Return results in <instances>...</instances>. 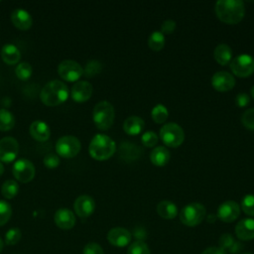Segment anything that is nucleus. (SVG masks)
Wrapping results in <instances>:
<instances>
[{
  "mask_svg": "<svg viewBox=\"0 0 254 254\" xmlns=\"http://www.w3.org/2000/svg\"><path fill=\"white\" fill-rule=\"evenodd\" d=\"M243 248V244L240 241H234V243L231 245V247L228 249L230 254H237L240 252V250Z\"/></svg>",
  "mask_w": 254,
  "mask_h": 254,
  "instance_id": "obj_45",
  "label": "nucleus"
},
{
  "mask_svg": "<svg viewBox=\"0 0 254 254\" xmlns=\"http://www.w3.org/2000/svg\"><path fill=\"white\" fill-rule=\"evenodd\" d=\"M54 220L56 225L61 229H70L75 224V216L68 208H60L56 211Z\"/></svg>",
  "mask_w": 254,
  "mask_h": 254,
  "instance_id": "obj_18",
  "label": "nucleus"
},
{
  "mask_svg": "<svg viewBox=\"0 0 254 254\" xmlns=\"http://www.w3.org/2000/svg\"><path fill=\"white\" fill-rule=\"evenodd\" d=\"M60 157L54 153H49L44 158V165L48 169H56L60 166Z\"/></svg>",
  "mask_w": 254,
  "mask_h": 254,
  "instance_id": "obj_39",
  "label": "nucleus"
},
{
  "mask_svg": "<svg viewBox=\"0 0 254 254\" xmlns=\"http://www.w3.org/2000/svg\"><path fill=\"white\" fill-rule=\"evenodd\" d=\"M234 241L235 240L230 233H223L219 237V247L224 251L228 250L231 247V245L234 243Z\"/></svg>",
  "mask_w": 254,
  "mask_h": 254,
  "instance_id": "obj_40",
  "label": "nucleus"
},
{
  "mask_svg": "<svg viewBox=\"0 0 254 254\" xmlns=\"http://www.w3.org/2000/svg\"><path fill=\"white\" fill-rule=\"evenodd\" d=\"M80 149V141L72 135L63 136L56 143V151L58 156L64 159H71L75 157L79 153Z\"/></svg>",
  "mask_w": 254,
  "mask_h": 254,
  "instance_id": "obj_7",
  "label": "nucleus"
},
{
  "mask_svg": "<svg viewBox=\"0 0 254 254\" xmlns=\"http://www.w3.org/2000/svg\"><path fill=\"white\" fill-rule=\"evenodd\" d=\"M2 248H3V241H2V239H1V237H0V252H1Z\"/></svg>",
  "mask_w": 254,
  "mask_h": 254,
  "instance_id": "obj_48",
  "label": "nucleus"
},
{
  "mask_svg": "<svg viewBox=\"0 0 254 254\" xmlns=\"http://www.w3.org/2000/svg\"><path fill=\"white\" fill-rule=\"evenodd\" d=\"M15 125L14 115L7 109H0V131L6 132L11 130Z\"/></svg>",
  "mask_w": 254,
  "mask_h": 254,
  "instance_id": "obj_28",
  "label": "nucleus"
},
{
  "mask_svg": "<svg viewBox=\"0 0 254 254\" xmlns=\"http://www.w3.org/2000/svg\"><path fill=\"white\" fill-rule=\"evenodd\" d=\"M82 254H104V252L99 244L95 242H89L84 246Z\"/></svg>",
  "mask_w": 254,
  "mask_h": 254,
  "instance_id": "obj_41",
  "label": "nucleus"
},
{
  "mask_svg": "<svg viewBox=\"0 0 254 254\" xmlns=\"http://www.w3.org/2000/svg\"><path fill=\"white\" fill-rule=\"evenodd\" d=\"M22 237V232L19 228L13 227L10 228L5 234V243L7 245H15L17 244Z\"/></svg>",
  "mask_w": 254,
  "mask_h": 254,
  "instance_id": "obj_34",
  "label": "nucleus"
},
{
  "mask_svg": "<svg viewBox=\"0 0 254 254\" xmlns=\"http://www.w3.org/2000/svg\"><path fill=\"white\" fill-rule=\"evenodd\" d=\"M127 254H151V252L148 245L144 241L137 240L130 244Z\"/></svg>",
  "mask_w": 254,
  "mask_h": 254,
  "instance_id": "obj_32",
  "label": "nucleus"
},
{
  "mask_svg": "<svg viewBox=\"0 0 254 254\" xmlns=\"http://www.w3.org/2000/svg\"><path fill=\"white\" fill-rule=\"evenodd\" d=\"M16 76L21 80H28L33 73V67L28 62H22L18 64L15 69Z\"/></svg>",
  "mask_w": 254,
  "mask_h": 254,
  "instance_id": "obj_31",
  "label": "nucleus"
},
{
  "mask_svg": "<svg viewBox=\"0 0 254 254\" xmlns=\"http://www.w3.org/2000/svg\"><path fill=\"white\" fill-rule=\"evenodd\" d=\"M101 70V64L98 61H90L86 64L85 68L83 69V74L85 76H93L100 72Z\"/></svg>",
  "mask_w": 254,
  "mask_h": 254,
  "instance_id": "obj_36",
  "label": "nucleus"
},
{
  "mask_svg": "<svg viewBox=\"0 0 254 254\" xmlns=\"http://www.w3.org/2000/svg\"><path fill=\"white\" fill-rule=\"evenodd\" d=\"M212 87L220 92L228 91L235 85V79L232 74L227 71H217L211 77Z\"/></svg>",
  "mask_w": 254,
  "mask_h": 254,
  "instance_id": "obj_14",
  "label": "nucleus"
},
{
  "mask_svg": "<svg viewBox=\"0 0 254 254\" xmlns=\"http://www.w3.org/2000/svg\"><path fill=\"white\" fill-rule=\"evenodd\" d=\"M205 212L203 204L199 202H191L183 207L180 212V220L187 226H196L204 219Z\"/></svg>",
  "mask_w": 254,
  "mask_h": 254,
  "instance_id": "obj_5",
  "label": "nucleus"
},
{
  "mask_svg": "<svg viewBox=\"0 0 254 254\" xmlns=\"http://www.w3.org/2000/svg\"><path fill=\"white\" fill-rule=\"evenodd\" d=\"M11 22L17 29L21 31L29 30L33 25V19L31 14L21 8L15 9L11 14Z\"/></svg>",
  "mask_w": 254,
  "mask_h": 254,
  "instance_id": "obj_17",
  "label": "nucleus"
},
{
  "mask_svg": "<svg viewBox=\"0 0 254 254\" xmlns=\"http://www.w3.org/2000/svg\"><path fill=\"white\" fill-rule=\"evenodd\" d=\"M19 152V143L13 137H4L0 140V162H13Z\"/></svg>",
  "mask_w": 254,
  "mask_h": 254,
  "instance_id": "obj_11",
  "label": "nucleus"
},
{
  "mask_svg": "<svg viewBox=\"0 0 254 254\" xmlns=\"http://www.w3.org/2000/svg\"><path fill=\"white\" fill-rule=\"evenodd\" d=\"M201 254H226L223 249L220 247H208L204 249Z\"/></svg>",
  "mask_w": 254,
  "mask_h": 254,
  "instance_id": "obj_44",
  "label": "nucleus"
},
{
  "mask_svg": "<svg viewBox=\"0 0 254 254\" xmlns=\"http://www.w3.org/2000/svg\"><path fill=\"white\" fill-rule=\"evenodd\" d=\"M116 151L115 142L107 135L96 134L90 141L88 152L92 159L105 161L113 156Z\"/></svg>",
  "mask_w": 254,
  "mask_h": 254,
  "instance_id": "obj_3",
  "label": "nucleus"
},
{
  "mask_svg": "<svg viewBox=\"0 0 254 254\" xmlns=\"http://www.w3.org/2000/svg\"><path fill=\"white\" fill-rule=\"evenodd\" d=\"M249 101H250V97L245 92H240L235 97V102H236L237 106H239V107H244V106L248 105Z\"/></svg>",
  "mask_w": 254,
  "mask_h": 254,
  "instance_id": "obj_43",
  "label": "nucleus"
},
{
  "mask_svg": "<svg viewBox=\"0 0 254 254\" xmlns=\"http://www.w3.org/2000/svg\"><path fill=\"white\" fill-rule=\"evenodd\" d=\"M240 214V206L233 200L222 202L217 208V217L223 222H232Z\"/></svg>",
  "mask_w": 254,
  "mask_h": 254,
  "instance_id": "obj_12",
  "label": "nucleus"
},
{
  "mask_svg": "<svg viewBox=\"0 0 254 254\" xmlns=\"http://www.w3.org/2000/svg\"><path fill=\"white\" fill-rule=\"evenodd\" d=\"M241 208L244 213L254 216V194H246L241 200Z\"/></svg>",
  "mask_w": 254,
  "mask_h": 254,
  "instance_id": "obj_35",
  "label": "nucleus"
},
{
  "mask_svg": "<svg viewBox=\"0 0 254 254\" xmlns=\"http://www.w3.org/2000/svg\"><path fill=\"white\" fill-rule=\"evenodd\" d=\"M114 117H115L114 107L107 100L99 101L93 107L92 119L95 126L99 130H102V131L108 130L113 124Z\"/></svg>",
  "mask_w": 254,
  "mask_h": 254,
  "instance_id": "obj_4",
  "label": "nucleus"
},
{
  "mask_svg": "<svg viewBox=\"0 0 254 254\" xmlns=\"http://www.w3.org/2000/svg\"><path fill=\"white\" fill-rule=\"evenodd\" d=\"M230 69L239 77H247L254 72V58L246 54L237 56L231 60Z\"/></svg>",
  "mask_w": 254,
  "mask_h": 254,
  "instance_id": "obj_8",
  "label": "nucleus"
},
{
  "mask_svg": "<svg viewBox=\"0 0 254 254\" xmlns=\"http://www.w3.org/2000/svg\"><path fill=\"white\" fill-rule=\"evenodd\" d=\"M29 133L33 139L39 142H45L50 138L51 130L49 125L42 120H35L31 123Z\"/></svg>",
  "mask_w": 254,
  "mask_h": 254,
  "instance_id": "obj_19",
  "label": "nucleus"
},
{
  "mask_svg": "<svg viewBox=\"0 0 254 254\" xmlns=\"http://www.w3.org/2000/svg\"><path fill=\"white\" fill-rule=\"evenodd\" d=\"M4 166H3V164L0 162V177L3 175V173H4Z\"/></svg>",
  "mask_w": 254,
  "mask_h": 254,
  "instance_id": "obj_46",
  "label": "nucleus"
},
{
  "mask_svg": "<svg viewBox=\"0 0 254 254\" xmlns=\"http://www.w3.org/2000/svg\"><path fill=\"white\" fill-rule=\"evenodd\" d=\"M176 29V22L174 20H166L161 26L162 34H172Z\"/></svg>",
  "mask_w": 254,
  "mask_h": 254,
  "instance_id": "obj_42",
  "label": "nucleus"
},
{
  "mask_svg": "<svg viewBox=\"0 0 254 254\" xmlns=\"http://www.w3.org/2000/svg\"><path fill=\"white\" fill-rule=\"evenodd\" d=\"M151 116H152V119L154 120V122L161 124L167 120V118L169 116V112H168V109L166 106H164L163 104H157L156 106L153 107Z\"/></svg>",
  "mask_w": 254,
  "mask_h": 254,
  "instance_id": "obj_30",
  "label": "nucleus"
},
{
  "mask_svg": "<svg viewBox=\"0 0 254 254\" xmlns=\"http://www.w3.org/2000/svg\"><path fill=\"white\" fill-rule=\"evenodd\" d=\"M141 142L146 147H154L158 143V136L153 131H147L142 135Z\"/></svg>",
  "mask_w": 254,
  "mask_h": 254,
  "instance_id": "obj_38",
  "label": "nucleus"
},
{
  "mask_svg": "<svg viewBox=\"0 0 254 254\" xmlns=\"http://www.w3.org/2000/svg\"><path fill=\"white\" fill-rule=\"evenodd\" d=\"M158 214L165 219H173L178 215L177 205L170 200H162L157 205Z\"/></svg>",
  "mask_w": 254,
  "mask_h": 254,
  "instance_id": "obj_25",
  "label": "nucleus"
},
{
  "mask_svg": "<svg viewBox=\"0 0 254 254\" xmlns=\"http://www.w3.org/2000/svg\"><path fill=\"white\" fill-rule=\"evenodd\" d=\"M215 61L221 64V65H226L231 62L232 59V51L230 47L226 44H220L218 45L213 53Z\"/></svg>",
  "mask_w": 254,
  "mask_h": 254,
  "instance_id": "obj_26",
  "label": "nucleus"
},
{
  "mask_svg": "<svg viewBox=\"0 0 254 254\" xmlns=\"http://www.w3.org/2000/svg\"><path fill=\"white\" fill-rule=\"evenodd\" d=\"M58 72L62 79L74 82L77 81L83 74V68L75 61L64 60L60 63L58 66Z\"/></svg>",
  "mask_w": 254,
  "mask_h": 254,
  "instance_id": "obj_10",
  "label": "nucleus"
},
{
  "mask_svg": "<svg viewBox=\"0 0 254 254\" xmlns=\"http://www.w3.org/2000/svg\"><path fill=\"white\" fill-rule=\"evenodd\" d=\"M12 173L14 178L23 184L30 183L36 174L34 164L28 159H19L17 160L12 168Z\"/></svg>",
  "mask_w": 254,
  "mask_h": 254,
  "instance_id": "obj_9",
  "label": "nucleus"
},
{
  "mask_svg": "<svg viewBox=\"0 0 254 254\" xmlns=\"http://www.w3.org/2000/svg\"><path fill=\"white\" fill-rule=\"evenodd\" d=\"M160 138L166 146L176 148L181 146L184 142L185 132L179 124L170 122L161 128Z\"/></svg>",
  "mask_w": 254,
  "mask_h": 254,
  "instance_id": "obj_6",
  "label": "nucleus"
},
{
  "mask_svg": "<svg viewBox=\"0 0 254 254\" xmlns=\"http://www.w3.org/2000/svg\"><path fill=\"white\" fill-rule=\"evenodd\" d=\"M241 122L245 128L254 130V108L247 109L241 116Z\"/></svg>",
  "mask_w": 254,
  "mask_h": 254,
  "instance_id": "obj_37",
  "label": "nucleus"
},
{
  "mask_svg": "<svg viewBox=\"0 0 254 254\" xmlns=\"http://www.w3.org/2000/svg\"><path fill=\"white\" fill-rule=\"evenodd\" d=\"M73 207H74L75 213L79 217L85 218L90 216L93 213L95 209V201L90 195L82 194L75 199Z\"/></svg>",
  "mask_w": 254,
  "mask_h": 254,
  "instance_id": "obj_15",
  "label": "nucleus"
},
{
  "mask_svg": "<svg viewBox=\"0 0 254 254\" xmlns=\"http://www.w3.org/2000/svg\"><path fill=\"white\" fill-rule=\"evenodd\" d=\"M250 94H251V96L254 98V85L252 86V88H251V90H250Z\"/></svg>",
  "mask_w": 254,
  "mask_h": 254,
  "instance_id": "obj_47",
  "label": "nucleus"
},
{
  "mask_svg": "<svg viewBox=\"0 0 254 254\" xmlns=\"http://www.w3.org/2000/svg\"><path fill=\"white\" fill-rule=\"evenodd\" d=\"M236 236L243 241L254 239V219L244 218L235 226Z\"/></svg>",
  "mask_w": 254,
  "mask_h": 254,
  "instance_id": "obj_20",
  "label": "nucleus"
},
{
  "mask_svg": "<svg viewBox=\"0 0 254 254\" xmlns=\"http://www.w3.org/2000/svg\"><path fill=\"white\" fill-rule=\"evenodd\" d=\"M69 96L67 85L62 80H51L41 90V101L47 106H58L66 101Z\"/></svg>",
  "mask_w": 254,
  "mask_h": 254,
  "instance_id": "obj_2",
  "label": "nucleus"
},
{
  "mask_svg": "<svg viewBox=\"0 0 254 254\" xmlns=\"http://www.w3.org/2000/svg\"><path fill=\"white\" fill-rule=\"evenodd\" d=\"M242 254H251V253H242Z\"/></svg>",
  "mask_w": 254,
  "mask_h": 254,
  "instance_id": "obj_49",
  "label": "nucleus"
},
{
  "mask_svg": "<svg viewBox=\"0 0 254 254\" xmlns=\"http://www.w3.org/2000/svg\"><path fill=\"white\" fill-rule=\"evenodd\" d=\"M107 240L116 247L127 246L131 241V233L123 227H114L107 233Z\"/></svg>",
  "mask_w": 254,
  "mask_h": 254,
  "instance_id": "obj_16",
  "label": "nucleus"
},
{
  "mask_svg": "<svg viewBox=\"0 0 254 254\" xmlns=\"http://www.w3.org/2000/svg\"><path fill=\"white\" fill-rule=\"evenodd\" d=\"M148 46L152 51H161L165 46V36L161 31L153 32L148 39Z\"/></svg>",
  "mask_w": 254,
  "mask_h": 254,
  "instance_id": "obj_29",
  "label": "nucleus"
},
{
  "mask_svg": "<svg viewBox=\"0 0 254 254\" xmlns=\"http://www.w3.org/2000/svg\"><path fill=\"white\" fill-rule=\"evenodd\" d=\"M143 128H144V121L139 116H135V115L129 116L128 118L125 119L123 123V130L128 135H132V136L138 135L142 132Z\"/></svg>",
  "mask_w": 254,
  "mask_h": 254,
  "instance_id": "obj_23",
  "label": "nucleus"
},
{
  "mask_svg": "<svg viewBox=\"0 0 254 254\" xmlns=\"http://www.w3.org/2000/svg\"><path fill=\"white\" fill-rule=\"evenodd\" d=\"M12 215L11 205L5 201L0 199V226H3L8 222Z\"/></svg>",
  "mask_w": 254,
  "mask_h": 254,
  "instance_id": "obj_33",
  "label": "nucleus"
},
{
  "mask_svg": "<svg viewBox=\"0 0 254 254\" xmlns=\"http://www.w3.org/2000/svg\"><path fill=\"white\" fill-rule=\"evenodd\" d=\"M214 10L217 18L226 24L239 23L245 14L244 3L240 0H219Z\"/></svg>",
  "mask_w": 254,
  "mask_h": 254,
  "instance_id": "obj_1",
  "label": "nucleus"
},
{
  "mask_svg": "<svg viewBox=\"0 0 254 254\" xmlns=\"http://www.w3.org/2000/svg\"><path fill=\"white\" fill-rule=\"evenodd\" d=\"M92 85L86 80L76 81L70 90V96L73 101L82 103L87 101L92 95Z\"/></svg>",
  "mask_w": 254,
  "mask_h": 254,
  "instance_id": "obj_13",
  "label": "nucleus"
},
{
  "mask_svg": "<svg viewBox=\"0 0 254 254\" xmlns=\"http://www.w3.org/2000/svg\"><path fill=\"white\" fill-rule=\"evenodd\" d=\"M143 153V150L130 142H122L119 149L120 158L126 162H131L139 159Z\"/></svg>",
  "mask_w": 254,
  "mask_h": 254,
  "instance_id": "obj_21",
  "label": "nucleus"
},
{
  "mask_svg": "<svg viewBox=\"0 0 254 254\" xmlns=\"http://www.w3.org/2000/svg\"><path fill=\"white\" fill-rule=\"evenodd\" d=\"M171 155L167 148L163 146H158L150 154V160L156 167H163L167 165L170 161Z\"/></svg>",
  "mask_w": 254,
  "mask_h": 254,
  "instance_id": "obj_24",
  "label": "nucleus"
},
{
  "mask_svg": "<svg viewBox=\"0 0 254 254\" xmlns=\"http://www.w3.org/2000/svg\"><path fill=\"white\" fill-rule=\"evenodd\" d=\"M1 58L7 64H16L21 59V53L19 49L13 44H6L1 50Z\"/></svg>",
  "mask_w": 254,
  "mask_h": 254,
  "instance_id": "obj_22",
  "label": "nucleus"
},
{
  "mask_svg": "<svg viewBox=\"0 0 254 254\" xmlns=\"http://www.w3.org/2000/svg\"><path fill=\"white\" fill-rule=\"evenodd\" d=\"M19 191V185L14 180H7L1 187V193L7 199L14 198Z\"/></svg>",
  "mask_w": 254,
  "mask_h": 254,
  "instance_id": "obj_27",
  "label": "nucleus"
}]
</instances>
